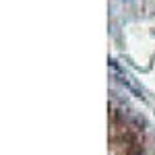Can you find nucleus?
<instances>
[{
	"instance_id": "nucleus-1",
	"label": "nucleus",
	"mask_w": 155,
	"mask_h": 155,
	"mask_svg": "<svg viewBox=\"0 0 155 155\" xmlns=\"http://www.w3.org/2000/svg\"><path fill=\"white\" fill-rule=\"evenodd\" d=\"M120 83L124 85V87H128V89H130V91H132V93H134V95H137V97H141V99H145L143 91H141V89H137V87H134V85L130 83V79H128L126 74H120Z\"/></svg>"
}]
</instances>
